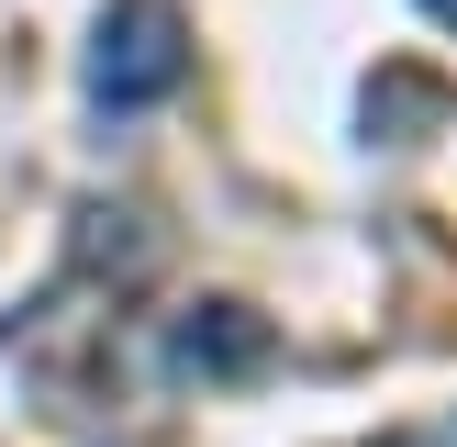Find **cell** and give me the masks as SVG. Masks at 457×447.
Returning a JSON list of instances; mask_svg holds the SVG:
<instances>
[{
	"mask_svg": "<svg viewBox=\"0 0 457 447\" xmlns=\"http://www.w3.org/2000/svg\"><path fill=\"white\" fill-rule=\"evenodd\" d=\"M190 79V22L179 0H112L101 34H89V101L101 112H145Z\"/></svg>",
	"mask_w": 457,
	"mask_h": 447,
	"instance_id": "6da1fadb",
	"label": "cell"
},
{
	"mask_svg": "<svg viewBox=\"0 0 457 447\" xmlns=\"http://www.w3.org/2000/svg\"><path fill=\"white\" fill-rule=\"evenodd\" d=\"M268 358H279V335H268L257 302H201V313L168 325V380H190V392H235Z\"/></svg>",
	"mask_w": 457,
	"mask_h": 447,
	"instance_id": "7a4b0ae2",
	"label": "cell"
},
{
	"mask_svg": "<svg viewBox=\"0 0 457 447\" xmlns=\"http://www.w3.org/2000/svg\"><path fill=\"white\" fill-rule=\"evenodd\" d=\"M369 447H457V402L424 414V425H391V436H369Z\"/></svg>",
	"mask_w": 457,
	"mask_h": 447,
	"instance_id": "3957f363",
	"label": "cell"
},
{
	"mask_svg": "<svg viewBox=\"0 0 457 447\" xmlns=\"http://www.w3.org/2000/svg\"><path fill=\"white\" fill-rule=\"evenodd\" d=\"M424 12H436V22H446V34H457V0H424Z\"/></svg>",
	"mask_w": 457,
	"mask_h": 447,
	"instance_id": "277c9868",
	"label": "cell"
}]
</instances>
